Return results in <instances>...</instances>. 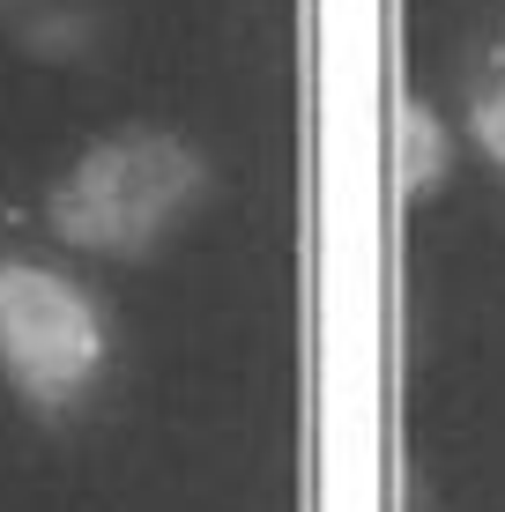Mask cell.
Wrapping results in <instances>:
<instances>
[{"mask_svg": "<svg viewBox=\"0 0 505 512\" xmlns=\"http://www.w3.org/2000/svg\"><path fill=\"white\" fill-rule=\"evenodd\" d=\"M208 164L164 127H119L90 141L67 164V179L52 186L45 216L52 231L82 253H112V260H142L186 208L201 201Z\"/></svg>", "mask_w": 505, "mask_h": 512, "instance_id": "obj_1", "label": "cell"}, {"mask_svg": "<svg viewBox=\"0 0 505 512\" xmlns=\"http://www.w3.org/2000/svg\"><path fill=\"white\" fill-rule=\"evenodd\" d=\"M0 372L30 409L60 416L104 372V312L38 260H0Z\"/></svg>", "mask_w": 505, "mask_h": 512, "instance_id": "obj_2", "label": "cell"}, {"mask_svg": "<svg viewBox=\"0 0 505 512\" xmlns=\"http://www.w3.org/2000/svg\"><path fill=\"white\" fill-rule=\"evenodd\" d=\"M446 171H454V127H446L424 97H409L402 112H394V179H402V201L439 193Z\"/></svg>", "mask_w": 505, "mask_h": 512, "instance_id": "obj_3", "label": "cell"}, {"mask_svg": "<svg viewBox=\"0 0 505 512\" xmlns=\"http://www.w3.org/2000/svg\"><path fill=\"white\" fill-rule=\"evenodd\" d=\"M468 134H476L483 156L505 171V75L491 82V90H476V104H468Z\"/></svg>", "mask_w": 505, "mask_h": 512, "instance_id": "obj_4", "label": "cell"}]
</instances>
